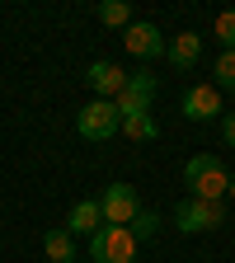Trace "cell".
Here are the masks:
<instances>
[{"label": "cell", "instance_id": "obj_12", "mask_svg": "<svg viewBox=\"0 0 235 263\" xmlns=\"http://www.w3.org/2000/svg\"><path fill=\"white\" fill-rule=\"evenodd\" d=\"M43 254H47L52 263H76V235H71L66 226L47 230V235H43Z\"/></svg>", "mask_w": 235, "mask_h": 263}, {"label": "cell", "instance_id": "obj_4", "mask_svg": "<svg viewBox=\"0 0 235 263\" xmlns=\"http://www.w3.org/2000/svg\"><path fill=\"white\" fill-rule=\"evenodd\" d=\"M118 127H122V118L113 108V99H89V104L80 108V118H76V132L85 141H109Z\"/></svg>", "mask_w": 235, "mask_h": 263}, {"label": "cell", "instance_id": "obj_19", "mask_svg": "<svg viewBox=\"0 0 235 263\" xmlns=\"http://www.w3.org/2000/svg\"><path fill=\"white\" fill-rule=\"evenodd\" d=\"M226 197H235V174H230V193H226Z\"/></svg>", "mask_w": 235, "mask_h": 263}, {"label": "cell", "instance_id": "obj_10", "mask_svg": "<svg viewBox=\"0 0 235 263\" xmlns=\"http://www.w3.org/2000/svg\"><path fill=\"white\" fill-rule=\"evenodd\" d=\"M165 57H170V66H179V71H193L197 57H203V38L188 28V33H174L170 43H165Z\"/></svg>", "mask_w": 235, "mask_h": 263}, {"label": "cell", "instance_id": "obj_20", "mask_svg": "<svg viewBox=\"0 0 235 263\" xmlns=\"http://www.w3.org/2000/svg\"><path fill=\"white\" fill-rule=\"evenodd\" d=\"M76 263H80V258H76Z\"/></svg>", "mask_w": 235, "mask_h": 263}, {"label": "cell", "instance_id": "obj_13", "mask_svg": "<svg viewBox=\"0 0 235 263\" xmlns=\"http://www.w3.org/2000/svg\"><path fill=\"white\" fill-rule=\"evenodd\" d=\"M122 137H132V141H155L160 127H155L151 113H132V118H122Z\"/></svg>", "mask_w": 235, "mask_h": 263}, {"label": "cell", "instance_id": "obj_15", "mask_svg": "<svg viewBox=\"0 0 235 263\" xmlns=\"http://www.w3.org/2000/svg\"><path fill=\"white\" fill-rule=\"evenodd\" d=\"M212 33H216L221 52H235V10H221V14L212 19Z\"/></svg>", "mask_w": 235, "mask_h": 263}, {"label": "cell", "instance_id": "obj_18", "mask_svg": "<svg viewBox=\"0 0 235 263\" xmlns=\"http://www.w3.org/2000/svg\"><path fill=\"white\" fill-rule=\"evenodd\" d=\"M221 137L235 146V108H230V113H221Z\"/></svg>", "mask_w": 235, "mask_h": 263}, {"label": "cell", "instance_id": "obj_9", "mask_svg": "<svg viewBox=\"0 0 235 263\" xmlns=\"http://www.w3.org/2000/svg\"><path fill=\"white\" fill-rule=\"evenodd\" d=\"M85 76H89V85H94L99 99H118V94L127 89V71H122L118 61H94Z\"/></svg>", "mask_w": 235, "mask_h": 263}, {"label": "cell", "instance_id": "obj_11", "mask_svg": "<svg viewBox=\"0 0 235 263\" xmlns=\"http://www.w3.org/2000/svg\"><path fill=\"white\" fill-rule=\"evenodd\" d=\"M66 230H71V235H99V230H104V212H99V202H76L71 212H66Z\"/></svg>", "mask_w": 235, "mask_h": 263}, {"label": "cell", "instance_id": "obj_3", "mask_svg": "<svg viewBox=\"0 0 235 263\" xmlns=\"http://www.w3.org/2000/svg\"><path fill=\"white\" fill-rule=\"evenodd\" d=\"M174 226L184 235H197V230H216L226 226V202H207V197H184L179 212H174Z\"/></svg>", "mask_w": 235, "mask_h": 263}, {"label": "cell", "instance_id": "obj_5", "mask_svg": "<svg viewBox=\"0 0 235 263\" xmlns=\"http://www.w3.org/2000/svg\"><path fill=\"white\" fill-rule=\"evenodd\" d=\"M99 212H104V226H132L141 212V197L132 183H109L104 197H99Z\"/></svg>", "mask_w": 235, "mask_h": 263}, {"label": "cell", "instance_id": "obj_8", "mask_svg": "<svg viewBox=\"0 0 235 263\" xmlns=\"http://www.w3.org/2000/svg\"><path fill=\"white\" fill-rule=\"evenodd\" d=\"M226 108H221V89L216 85H193L188 94H184V118L188 122H212V118H221Z\"/></svg>", "mask_w": 235, "mask_h": 263}, {"label": "cell", "instance_id": "obj_6", "mask_svg": "<svg viewBox=\"0 0 235 263\" xmlns=\"http://www.w3.org/2000/svg\"><path fill=\"white\" fill-rule=\"evenodd\" d=\"M151 99H155V76H151V71H132V76H127V89L113 99V108H118V118L151 113Z\"/></svg>", "mask_w": 235, "mask_h": 263}, {"label": "cell", "instance_id": "obj_1", "mask_svg": "<svg viewBox=\"0 0 235 263\" xmlns=\"http://www.w3.org/2000/svg\"><path fill=\"white\" fill-rule=\"evenodd\" d=\"M184 183L193 188V197H207V202H226L230 193V174L216 155H193L184 164Z\"/></svg>", "mask_w": 235, "mask_h": 263}, {"label": "cell", "instance_id": "obj_17", "mask_svg": "<svg viewBox=\"0 0 235 263\" xmlns=\"http://www.w3.org/2000/svg\"><path fill=\"white\" fill-rule=\"evenodd\" d=\"M216 89H235V52L216 57Z\"/></svg>", "mask_w": 235, "mask_h": 263}, {"label": "cell", "instance_id": "obj_14", "mask_svg": "<svg viewBox=\"0 0 235 263\" xmlns=\"http://www.w3.org/2000/svg\"><path fill=\"white\" fill-rule=\"evenodd\" d=\"M99 19H104L109 28H132V5H127V0H104V5H99Z\"/></svg>", "mask_w": 235, "mask_h": 263}, {"label": "cell", "instance_id": "obj_2", "mask_svg": "<svg viewBox=\"0 0 235 263\" xmlns=\"http://www.w3.org/2000/svg\"><path fill=\"white\" fill-rule=\"evenodd\" d=\"M89 263H137V235L127 226H104L89 235Z\"/></svg>", "mask_w": 235, "mask_h": 263}, {"label": "cell", "instance_id": "obj_16", "mask_svg": "<svg viewBox=\"0 0 235 263\" xmlns=\"http://www.w3.org/2000/svg\"><path fill=\"white\" fill-rule=\"evenodd\" d=\"M127 230H132V235H137V245H141V240H151V235H160V216L141 207V212H137V221H132Z\"/></svg>", "mask_w": 235, "mask_h": 263}, {"label": "cell", "instance_id": "obj_7", "mask_svg": "<svg viewBox=\"0 0 235 263\" xmlns=\"http://www.w3.org/2000/svg\"><path fill=\"white\" fill-rule=\"evenodd\" d=\"M122 47L137 57V61L165 57V38H160V28H155V24H146V19H132V28L122 33Z\"/></svg>", "mask_w": 235, "mask_h": 263}]
</instances>
